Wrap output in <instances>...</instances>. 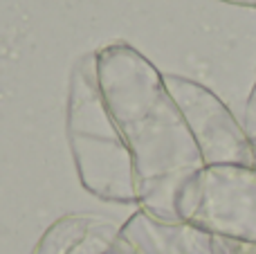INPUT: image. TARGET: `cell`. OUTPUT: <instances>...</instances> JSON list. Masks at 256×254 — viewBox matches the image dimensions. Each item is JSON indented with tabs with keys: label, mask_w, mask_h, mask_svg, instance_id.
Returning a JSON list of instances; mask_svg holds the SVG:
<instances>
[{
	"label": "cell",
	"mask_w": 256,
	"mask_h": 254,
	"mask_svg": "<svg viewBox=\"0 0 256 254\" xmlns=\"http://www.w3.org/2000/svg\"><path fill=\"white\" fill-rule=\"evenodd\" d=\"M34 254H140L112 225L66 216L45 232Z\"/></svg>",
	"instance_id": "3957f363"
},
{
	"label": "cell",
	"mask_w": 256,
	"mask_h": 254,
	"mask_svg": "<svg viewBox=\"0 0 256 254\" xmlns=\"http://www.w3.org/2000/svg\"><path fill=\"white\" fill-rule=\"evenodd\" d=\"M220 2L234 4V7H250V9H256V0H220Z\"/></svg>",
	"instance_id": "277c9868"
},
{
	"label": "cell",
	"mask_w": 256,
	"mask_h": 254,
	"mask_svg": "<svg viewBox=\"0 0 256 254\" xmlns=\"http://www.w3.org/2000/svg\"><path fill=\"white\" fill-rule=\"evenodd\" d=\"M92 56L99 92L130 156L137 198L153 214L176 216V194L198 158L164 76L126 43Z\"/></svg>",
	"instance_id": "6da1fadb"
},
{
	"label": "cell",
	"mask_w": 256,
	"mask_h": 254,
	"mask_svg": "<svg viewBox=\"0 0 256 254\" xmlns=\"http://www.w3.org/2000/svg\"><path fill=\"white\" fill-rule=\"evenodd\" d=\"M68 138L81 184L104 200H135V174L124 142L106 110L94 74V56L72 74Z\"/></svg>",
	"instance_id": "7a4b0ae2"
}]
</instances>
